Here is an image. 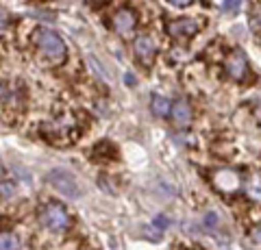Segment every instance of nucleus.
Returning a JSON list of instances; mask_svg holds the SVG:
<instances>
[{"label":"nucleus","instance_id":"obj_1","mask_svg":"<svg viewBox=\"0 0 261 250\" xmlns=\"http://www.w3.org/2000/svg\"><path fill=\"white\" fill-rule=\"evenodd\" d=\"M33 39H35V44L39 46V50H42L44 54H48V57H53V59H63L65 44H63V39L55 33V31L37 29L35 35H33Z\"/></svg>","mask_w":261,"mask_h":250},{"label":"nucleus","instance_id":"obj_2","mask_svg":"<svg viewBox=\"0 0 261 250\" xmlns=\"http://www.w3.org/2000/svg\"><path fill=\"white\" fill-rule=\"evenodd\" d=\"M42 224L46 229H50L55 233H63L70 227V215L65 211V207L59 203H48L42 209Z\"/></svg>","mask_w":261,"mask_h":250},{"label":"nucleus","instance_id":"obj_3","mask_svg":"<svg viewBox=\"0 0 261 250\" xmlns=\"http://www.w3.org/2000/svg\"><path fill=\"white\" fill-rule=\"evenodd\" d=\"M48 183H50L57 191H61L63 196H68V198H76L81 193L79 185H76V179L70 172H65V170H50L48 172Z\"/></svg>","mask_w":261,"mask_h":250},{"label":"nucleus","instance_id":"obj_4","mask_svg":"<svg viewBox=\"0 0 261 250\" xmlns=\"http://www.w3.org/2000/svg\"><path fill=\"white\" fill-rule=\"evenodd\" d=\"M198 29H200V24L196 22V20H190V18H181V20H174V22H170L168 24V33L172 35L174 39H185V37H192L198 33Z\"/></svg>","mask_w":261,"mask_h":250},{"label":"nucleus","instance_id":"obj_5","mask_svg":"<svg viewBox=\"0 0 261 250\" xmlns=\"http://www.w3.org/2000/svg\"><path fill=\"white\" fill-rule=\"evenodd\" d=\"M135 54L140 57L142 63H146V66H150L154 54H157V42L150 37V35H140L135 39Z\"/></svg>","mask_w":261,"mask_h":250},{"label":"nucleus","instance_id":"obj_6","mask_svg":"<svg viewBox=\"0 0 261 250\" xmlns=\"http://www.w3.org/2000/svg\"><path fill=\"white\" fill-rule=\"evenodd\" d=\"M135 24H137L135 13L130 9H120V11H116V15H113V29H116V33L122 35V37L133 33Z\"/></svg>","mask_w":261,"mask_h":250},{"label":"nucleus","instance_id":"obj_7","mask_svg":"<svg viewBox=\"0 0 261 250\" xmlns=\"http://www.w3.org/2000/svg\"><path fill=\"white\" fill-rule=\"evenodd\" d=\"M224 68H226V74L231 76L233 80H242L244 76H246V72H248V63L240 52H235V54H231V57L226 59Z\"/></svg>","mask_w":261,"mask_h":250},{"label":"nucleus","instance_id":"obj_8","mask_svg":"<svg viewBox=\"0 0 261 250\" xmlns=\"http://www.w3.org/2000/svg\"><path fill=\"white\" fill-rule=\"evenodd\" d=\"M172 120H174V124L176 126H187L192 122V107H190V102L183 100V98H178L176 102H172Z\"/></svg>","mask_w":261,"mask_h":250},{"label":"nucleus","instance_id":"obj_9","mask_svg":"<svg viewBox=\"0 0 261 250\" xmlns=\"http://www.w3.org/2000/svg\"><path fill=\"white\" fill-rule=\"evenodd\" d=\"M150 109H152V114L157 116V118H166L172 114V102H170L166 96H152V100H150Z\"/></svg>","mask_w":261,"mask_h":250},{"label":"nucleus","instance_id":"obj_10","mask_svg":"<svg viewBox=\"0 0 261 250\" xmlns=\"http://www.w3.org/2000/svg\"><path fill=\"white\" fill-rule=\"evenodd\" d=\"M246 193L252 200H261V176H252L246 185Z\"/></svg>","mask_w":261,"mask_h":250},{"label":"nucleus","instance_id":"obj_11","mask_svg":"<svg viewBox=\"0 0 261 250\" xmlns=\"http://www.w3.org/2000/svg\"><path fill=\"white\" fill-rule=\"evenodd\" d=\"M20 244L18 239H15V235H11V233H3L0 235V250H18Z\"/></svg>","mask_w":261,"mask_h":250},{"label":"nucleus","instance_id":"obj_12","mask_svg":"<svg viewBox=\"0 0 261 250\" xmlns=\"http://www.w3.org/2000/svg\"><path fill=\"white\" fill-rule=\"evenodd\" d=\"M242 5H244V0H224V3H222V11L224 13H238L242 9Z\"/></svg>","mask_w":261,"mask_h":250},{"label":"nucleus","instance_id":"obj_13","mask_svg":"<svg viewBox=\"0 0 261 250\" xmlns=\"http://www.w3.org/2000/svg\"><path fill=\"white\" fill-rule=\"evenodd\" d=\"M216 224H218V213H207L205 215V227L216 229Z\"/></svg>","mask_w":261,"mask_h":250},{"label":"nucleus","instance_id":"obj_14","mask_svg":"<svg viewBox=\"0 0 261 250\" xmlns=\"http://www.w3.org/2000/svg\"><path fill=\"white\" fill-rule=\"evenodd\" d=\"M172 7H190L192 5V0H168Z\"/></svg>","mask_w":261,"mask_h":250},{"label":"nucleus","instance_id":"obj_15","mask_svg":"<svg viewBox=\"0 0 261 250\" xmlns=\"http://www.w3.org/2000/svg\"><path fill=\"white\" fill-rule=\"evenodd\" d=\"M11 193H13V187H11V185L7 183V181H3V196H5V198H9Z\"/></svg>","mask_w":261,"mask_h":250},{"label":"nucleus","instance_id":"obj_16","mask_svg":"<svg viewBox=\"0 0 261 250\" xmlns=\"http://www.w3.org/2000/svg\"><path fill=\"white\" fill-rule=\"evenodd\" d=\"M126 85H135V76H130V74H126Z\"/></svg>","mask_w":261,"mask_h":250},{"label":"nucleus","instance_id":"obj_17","mask_svg":"<svg viewBox=\"0 0 261 250\" xmlns=\"http://www.w3.org/2000/svg\"><path fill=\"white\" fill-rule=\"evenodd\" d=\"M252 239H257V241H261V229H257L255 233H252Z\"/></svg>","mask_w":261,"mask_h":250}]
</instances>
